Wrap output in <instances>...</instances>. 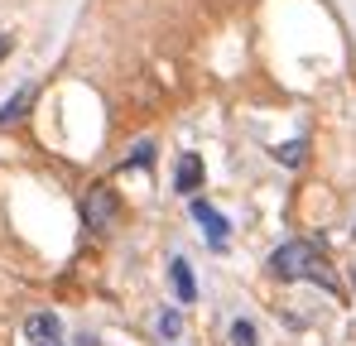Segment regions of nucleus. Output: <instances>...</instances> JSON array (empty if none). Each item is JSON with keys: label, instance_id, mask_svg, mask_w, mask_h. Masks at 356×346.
I'll return each mask as SVG.
<instances>
[{"label": "nucleus", "instance_id": "nucleus-5", "mask_svg": "<svg viewBox=\"0 0 356 346\" xmlns=\"http://www.w3.org/2000/svg\"><path fill=\"white\" fill-rule=\"evenodd\" d=\"M24 332H29V337H34L39 346H54V342H58V332H63V322L54 318V313H29Z\"/></svg>", "mask_w": 356, "mask_h": 346}, {"label": "nucleus", "instance_id": "nucleus-8", "mask_svg": "<svg viewBox=\"0 0 356 346\" xmlns=\"http://www.w3.org/2000/svg\"><path fill=\"white\" fill-rule=\"evenodd\" d=\"M275 159H280L284 169H303V159H308V145H303V140H289V145H275Z\"/></svg>", "mask_w": 356, "mask_h": 346}, {"label": "nucleus", "instance_id": "nucleus-6", "mask_svg": "<svg viewBox=\"0 0 356 346\" xmlns=\"http://www.w3.org/2000/svg\"><path fill=\"white\" fill-rule=\"evenodd\" d=\"M169 279H174V293H178V303H193L197 298V284H193V265L178 255L174 265H169Z\"/></svg>", "mask_w": 356, "mask_h": 346}, {"label": "nucleus", "instance_id": "nucleus-7", "mask_svg": "<svg viewBox=\"0 0 356 346\" xmlns=\"http://www.w3.org/2000/svg\"><path fill=\"white\" fill-rule=\"evenodd\" d=\"M29 106H34V87H19V92H15V97L0 106V125H15L19 115L29 111Z\"/></svg>", "mask_w": 356, "mask_h": 346}, {"label": "nucleus", "instance_id": "nucleus-12", "mask_svg": "<svg viewBox=\"0 0 356 346\" xmlns=\"http://www.w3.org/2000/svg\"><path fill=\"white\" fill-rule=\"evenodd\" d=\"M72 346H97V342H92V337H77V342H72Z\"/></svg>", "mask_w": 356, "mask_h": 346}, {"label": "nucleus", "instance_id": "nucleus-10", "mask_svg": "<svg viewBox=\"0 0 356 346\" xmlns=\"http://www.w3.org/2000/svg\"><path fill=\"white\" fill-rule=\"evenodd\" d=\"M178 327H183L178 313H159V332H164V337H178Z\"/></svg>", "mask_w": 356, "mask_h": 346}, {"label": "nucleus", "instance_id": "nucleus-4", "mask_svg": "<svg viewBox=\"0 0 356 346\" xmlns=\"http://www.w3.org/2000/svg\"><path fill=\"white\" fill-rule=\"evenodd\" d=\"M174 188H178V192H188V197H193V192L202 188V159H197V154H183V159H178V169H174Z\"/></svg>", "mask_w": 356, "mask_h": 346}, {"label": "nucleus", "instance_id": "nucleus-2", "mask_svg": "<svg viewBox=\"0 0 356 346\" xmlns=\"http://www.w3.org/2000/svg\"><path fill=\"white\" fill-rule=\"evenodd\" d=\"M116 217H120V197L111 188H92V192L82 197V222H87V231L106 236V231L116 226Z\"/></svg>", "mask_w": 356, "mask_h": 346}, {"label": "nucleus", "instance_id": "nucleus-11", "mask_svg": "<svg viewBox=\"0 0 356 346\" xmlns=\"http://www.w3.org/2000/svg\"><path fill=\"white\" fill-rule=\"evenodd\" d=\"M10 53V34H0V58Z\"/></svg>", "mask_w": 356, "mask_h": 346}, {"label": "nucleus", "instance_id": "nucleus-9", "mask_svg": "<svg viewBox=\"0 0 356 346\" xmlns=\"http://www.w3.org/2000/svg\"><path fill=\"white\" fill-rule=\"evenodd\" d=\"M260 337H255V322H245V318H236L232 322V346H255Z\"/></svg>", "mask_w": 356, "mask_h": 346}, {"label": "nucleus", "instance_id": "nucleus-1", "mask_svg": "<svg viewBox=\"0 0 356 346\" xmlns=\"http://www.w3.org/2000/svg\"><path fill=\"white\" fill-rule=\"evenodd\" d=\"M323 270H327V265H323L318 245H308V240H289V245H280V250L270 255V274H275V279H323V284L332 288V279H327Z\"/></svg>", "mask_w": 356, "mask_h": 346}, {"label": "nucleus", "instance_id": "nucleus-3", "mask_svg": "<svg viewBox=\"0 0 356 346\" xmlns=\"http://www.w3.org/2000/svg\"><path fill=\"white\" fill-rule=\"evenodd\" d=\"M193 217H197V222L207 226V240H212L217 250L227 245V231H232V226H227V217H217V212H212V207H207L202 197H193Z\"/></svg>", "mask_w": 356, "mask_h": 346}]
</instances>
